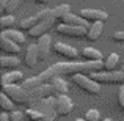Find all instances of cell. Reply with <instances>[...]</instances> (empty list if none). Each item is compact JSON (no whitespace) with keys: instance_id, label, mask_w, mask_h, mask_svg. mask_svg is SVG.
<instances>
[{"instance_id":"38","label":"cell","mask_w":124,"mask_h":121,"mask_svg":"<svg viewBox=\"0 0 124 121\" xmlns=\"http://www.w3.org/2000/svg\"><path fill=\"white\" fill-rule=\"evenodd\" d=\"M123 121H124V118H123Z\"/></svg>"},{"instance_id":"5","label":"cell","mask_w":124,"mask_h":121,"mask_svg":"<svg viewBox=\"0 0 124 121\" xmlns=\"http://www.w3.org/2000/svg\"><path fill=\"white\" fill-rule=\"evenodd\" d=\"M49 16H50V9H42V11L36 13V14H33V16H30V17L22 19V21L19 22V27H21V30L28 32L30 28H33L35 25H38V24H39L41 21L47 19Z\"/></svg>"},{"instance_id":"14","label":"cell","mask_w":124,"mask_h":121,"mask_svg":"<svg viewBox=\"0 0 124 121\" xmlns=\"http://www.w3.org/2000/svg\"><path fill=\"white\" fill-rule=\"evenodd\" d=\"M50 44H52V38L49 35H44L42 38H39L38 41V49H39V60H46L50 52Z\"/></svg>"},{"instance_id":"33","label":"cell","mask_w":124,"mask_h":121,"mask_svg":"<svg viewBox=\"0 0 124 121\" xmlns=\"http://www.w3.org/2000/svg\"><path fill=\"white\" fill-rule=\"evenodd\" d=\"M35 2H36V3H39V5H47V3L50 2V0H35Z\"/></svg>"},{"instance_id":"27","label":"cell","mask_w":124,"mask_h":121,"mask_svg":"<svg viewBox=\"0 0 124 121\" xmlns=\"http://www.w3.org/2000/svg\"><path fill=\"white\" fill-rule=\"evenodd\" d=\"M22 3H24V0H9L8 6H6V9H5V13H14L16 9L22 5Z\"/></svg>"},{"instance_id":"36","label":"cell","mask_w":124,"mask_h":121,"mask_svg":"<svg viewBox=\"0 0 124 121\" xmlns=\"http://www.w3.org/2000/svg\"><path fill=\"white\" fill-rule=\"evenodd\" d=\"M121 71H123V73H124V65H123V69H121Z\"/></svg>"},{"instance_id":"23","label":"cell","mask_w":124,"mask_h":121,"mask_svg":"<svg viewBox=\"0 0 124 121\" xmlns=\"http://www.w3.org/2000/svg\"><path fill=\"white\" fill-rule=\"evenodd\" d=\"M14 101H11L5 93L0 94V105H2L3 112H14Z\"/></svg>"},{"instance_id":"6","label":"cell","mask_w":124,"mask_h":121,"mask_svg":"<svg viewBox=\"0 0 124 121\" xmlns=\"http://www.w3.org/2000/svg\"><path fill=\"white\" fill-rule=\"evenodd\" d=\"M55 32L64 36H71V38H83L86 36L88 28L85 27H74V25H66V24H60L55 27Z\"/></svg>"},{"instance_id":"1","label":"cell","mask_w":124,"mask_h":121,"mask_svg":"<svg viewBox=\"0 0 124 121\" xmlns=\"http://www.w3.org/2000/svg\"><path fill=\"white\" fill-rule=\"evenodd\" d=\"M104 61H71V63H55L52 66H49L47 69H44L38 76L31 77V79H25L22 82V87L27 91H31L35 88H38L42 83H49L55 77H63V76H74V74H90L94 71H101L104 68Z\"/></svg>"},{"instance_id":"20","label":"cell","mask_w":124,"mask_h":121,"mask_svg":"<svg viewBox=\"0 0 124 121\" xmlns=\"http://www.w3.org/2000/svg\"><path fill=\"white\" fill-rule=\"evenodd\" d=\"M0 44H2V50L6 52V54H9V55L21 54V46L16 44V42H13V41H9V40H3V38H0Z\"/></svg>"},{"instance_id":"19","label":"cell","mask_w":124,"mask_h":121,"mask_svg":"<svg viewBox=\"0 0 124 121\" xmlns=\"http://www.w3.org/2000/svg\"><path fill=\"white\" fill-rule=\"evenodd\" d=\"M19 65H21V60L16 55H3L0 58V66L3 69H13V68H17Z\"/></svg>"},{"instance_id":"24","label":"cell","mask_w":124,"mask_h":121,"mask_svg":"<svg viewBox=\"0 0 124 121\" xmlns=\"http://www.w3.org/2000/svg\"><path fill=\"white\" fill-rule=\"evenodd\" d=\"M27 116L30 120H33V121H42V120H46L47 121V116L44 115V113L41 112V110H38V109H35V107H30V109L27 110Z\"/></svg>"},{"instance_id":"13","label":"cell","mask_w":124,"mask_h":121,"mask_svg":"<svg viewBox=\"0 0 124 121\" xmlns=\"http://www.w3.org/2000/svg\"><path fill=\"white\" fill-rule=\"evenodd\" d=\"M61 24L74 25V27H85V28H88V21H85V19H83L80 14H72V13H69L66 17L61 19Z\"/></svg>"},{"instance_id":"10","label":"cell","mask_w":124,"mask_h":121,"mask_svg":"<svg viewBox=\"0 0 124 121\" xmlns=\"http://www.w3.org/2000/svg\"><path fill=\"white\" fill-rule=\"evenodd\" d=\"M39 60V49L38 44H28L25 49V57H24V65L27 68H35Z\"/></svg>"},{"instance_id":"11","label":"cell","mask_w":124,"mask_h":121,"mask_svg":"<svg viewBox=\"0 0 124 121\" xmlns=\"http://www.w3.org/2000/svg\"><path fill=\"white\" fill-rule=\"evenodd\" d=\"M54 50L57 52V54L63 55V57L69 58V60H77V57H79L77 49H74L72 46H69V44H64V42H55Z\"/></svg>"},{"instance_id":"35","label":"cell","mask_w":124,"mask_h":121,"mask_svg":"<svg viewBox=\"0 0 124 121\" xmlns=\"http://www.w3.org/2000/svg\"><path fill=\"white\" fill-rule=\"evenodd\" d=\"M104 121H113V120H112V118H105Z\"/></svg>"},{"instance_id":"34","label":"cell","mask_w":124,"mask_h":121,"mask_svg":"<svg viewBox=\"0 0 124 121\" xmlns=\"http://www.w3.org/2000/svg\"><path fill=\"white\" fill-rule=\"evenodd\" d=\"M76 121H86V120H85V118H77Z\"/></svg>"},{"instance_id":"37","label":"cell","mask_w":124,"mask_h":121,"mask_svg":"<svg viewBox=\"0 0 124 121\" xmlns=\"http://www.w3.org/2000/svg\"><path fill=\"white\" fill-rule=\"evenodd\" d=\"M42 121H46V120H42Z\"/></svg>"},{"instance_id":"29","label":"cell","mask_w":124,"mask_h":121,"mask_svg":"<svg viewBox=\"0 0 124 121\" xmlns=\"http://www.w3.org/2000/svg\"><path fill=\"white\" fill-rule=\"evenodd\" d=\"M118 102H119V107L124 110V85H121L118 90Z\"/></svg>"},{"instance_id":"12","label":"cell","mask_w":124,"mask_h":121,"mask_svg":"<svg viewBox=\"0 0 124 121\" xmlns=\"http://www.w3.org/2000/svg\"><path fill=\"white\" fill-rule=\"evenodd\" d=\"M0 38H3V40H9L13 42H16V44L22 46L25 42V35L22 33V32L19 30H14V28H6V30H2V35H0Z\"/></svg>"},{"instance_id":"3","label":"cell","mask_w":124,"mask_h":121,"mask_svg":"<svg viewBox=\"0 0 124 121\" xmlns=\"http://www.w3.org/2000/svg\"><path fill=\"white\" fill-rule=\"evenodd\" d=\"M88 76L99 83H124L123 71H94Z\"/></svg>"},{"instance_id":"9","label":"cell","mask_w":124,"mask_h":121,"mask_svg":"<svg viewBox=\"0 0 124 121\" xmlns=\"http://www.w3.org/2000/svg\"><path fill=\"white\" fill-rule=\"evenodd\" d=\"M54 21H55V19L49 16L47 19L41 21L38 25H35L33 28H30V30L27 32V33H28V36H30V38H42L46 33H47V30L50 28V25L54 24Z\"/></svg>"},{"instance_id":"17","label":"cell","mask_w":124,"mask_h":121,"mask_svg":"<svg viewBox=\"0 0 124 121\" xmlns=\"http://www.w3.org/2000/svg\"><path fill=\"white\" fill-rule=\"evenodd\" d=\"M69 13H71V6L66 5V3H61V5H57L55 8L50 9V17H54L55 21H61Z\"/></svg>"},{"instance_id":"16","label":"cell","mask_w":124,"mask_h":121,"mask_svg":"<svg viewBox=\"0 0 124 121\" xmlns=\"http://www.w3.org/2000/svg\"><path fill=\"white\" fill-rule=\"evenodd\" d=\"M104 32V22H93V24L88 27V33H86V38L90 41H97L101 38Z\"/></svg>"},{"instance_id":"18","label":"cell","mask_w":124,"mask_h":121,"mask_svg":"<svg viewBox=\"0 0 124 121\" xmlns=\"http://www.w3.org/2000/svg\"><path fill=\"white\" fill-rule=\"evenodd\" d=\"M80 55L85 58L86 61H97V60H102V52L97 50L96 47H83Z\"/></svg>"},{"instance_id":"30","label":"cell","mask_w":124,"mask_h":121,"mask_svg":"<svg viewBox=\"0 0 124 121\" xmlns=\"http://www.w3.org/2000/svg\"><path fill=\"white\" fill-rule=\"evenodd\" d=\"M113 41L124 42V32H115V33H113Z\"/></svg>"},{"instance_id":"2","label":"cell","mask_w":124,"mask_h":121,"mask_svg":"<svg viewBox=\"0 0 124 121\" xmlns=\"http://www.w3.org/2000/svg\"><path fill=\"white\" fill-rule=\"evenodd\" d=\"M2 93H5L11 101H14L16 104H25L30 102V93L25 90L24 87H19L17 83L14 85H2Z\"/></svg>"},{"instance_id":"32","label":"cell","mask_w":124,"mask_h":121,"mask_svg":"<svg viewBox=\"0 0 124 121\" xmlns=\"http://www.w3.org/2000/svg\"><path fill=\"white\" fill-rule=\"evenodd\" d=\"M0 121H11V120H9L8 113H2V115H0Z\"/></svg>"},{"instance_id":"7","label":"cell","mask_w":124,"mask_h":121,"mask_svg":"<svg viewBox=\"0 0 124 121\" xmlns=\"http://www.w3.org/2000/svg\"><path fill=\"white\" fill-rule=\"evenodd\" d=\"M79 14L82 16L85 21L88 22H105L108 19V14H107L104 9H93V8H83L79 11Z\"/></svg>"},{"instance_id":"21","label":"cell","mask_w":124,"mask_h":121,"mask_svg":"<svg viewBox=\"0 0 124 121\" xmlns=\"http://www.w3.org/2000/svg\"><path fill=\"white\" fill-rule=\"evenodd\" d=\"M49 83H52V87H54V90H55L57 94H68V91H69L68 83L63 80V77H55V79H52Z\"/></svg>"},{"instance_id":"4","label":"cell","mask_w":124,"mask_h":121,"mask_svg":"<svg viewBox=\"0 0 124 121\" xmlns=\"http://www.w3.org/2000/svg\"><path fill=\"white\" fill-rule=\"evenodd\" d=\"M72 80L76 82V85H79L83 91H86L90 94H99L101 93V83L93 80L88 74H74Z\"/></svg>"},{"instance_id":"31","label":"cell","mask_w":124,"mask_h":121,"mask_svg":"<svg viewBox=\"0 0 124 121\" xmlns=\"http://www.w3.org/2000/svg\"><path fill=\"white\" fill-rule=\"evenodd\" d=\"M8 2H9V0H0V9H2V11H5V9H6Z\"/></svg>"},{"instance_id":"22","label":"cell","mask_w":124,"mask_h":121,"mask_svg":"<svg viewBox=\"0 0 124 121\" xmlns=\"http://www.w3.org/2000/svg\"><path fill=\"white\" fill-rule=\"evenodd\" d=\"M104 63H105L104 65V69L105 71H115V68L118 66V63H119V55L118 54H110Z\"/></svg>"},{"instance_id":"25","label":"cell","mask_w":124,"mask_h":121,"mask_svg":"<svg viewBox=\"0 0 124 121\" xmlns=\"http://www.w3.org/2000/svg\"><path fill=\"white\" fill-rule=\"evenodd\" d=\"M14 24H16V17L13 14H6V16H3V17L0 19V25H2L3 30H6V28H13Z\"/></svg>"},{"instance_id":"28","label":"cell","mask_w":124,"mask_h":121,"mask_svg":"<svg viewBox=\"0 0 124 121\" xmlns=\"http://www.w3.org/2000/svg\"><path fill=\"white\" fill-rule=\"evenodd\" d=\"M9 120L11 121H25V115L22 112L14 110V112H11V115H9Z\"/></svg>"},{"instance_id":"26","label":"cell","mask_w":124,"mask_h":121,"mask_svg":"<svg viewBox=\"0 0 124 121\" xmlns=\"http://www.w3.org/2000/svg\"><path fill=\"white\" fill-rule=\"evenodd\" d=\"M85 120L86 121H101V112L97 109H90L85 113Z\"/></svg>"},{"instance_id":"8","label":"cell","mask_w":124,"mask_h":121,"mask_svg":"<svg viewBox=\"0 0 124 121\" xmlns=\"http://www.w3.org/2000/svg\"><path fill=\"white\" fill-rule=\"evenodd\" d=\"M74 110V102L68 94H57V112L58 115H69Z\"/></svg>"},{"instance_id":"15","label":"cell","mask_w":124,"mask_h":121,"mask_svg":"<svg viewBox=\"0 0 124 121\" xmlns=\"http://www.w3.org/2000/svg\"><path fill=\"white\" fill-rule=\"evenodd\" d=\"M17 82H24V74L21 71H9L2 76V85H14Z\"/></svg>"}]
</instances>
